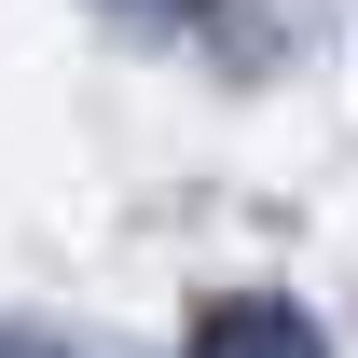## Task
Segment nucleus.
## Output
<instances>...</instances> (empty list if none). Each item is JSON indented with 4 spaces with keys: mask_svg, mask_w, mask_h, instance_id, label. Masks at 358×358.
<instances>
[{
    "mask_svg": "<svg viewBox=\"0 0 358 358\" xmlns=\"http://www.w3.org/2000/svg\"><path fill=\"white\" fill-rule=\"evenodd\" d=\"M179 358H331V331H317L289 289H221V303H193Z\"/></svg>",
    "mask_w": 358,
    "mask_h": 358,
    "instance_id": "1",
    "label": "nucleus"
},
{
    "mask_svg": "<svg viewBox=\"0 0 358 358\" xmlns=\"http://www.w3.org/2000/svg\"><path fill=\"white\" fill-rule=\"evenodd\" d=\"M83 14H96V28H124V42H193L221 0H83Z\"/></svg>",
    "mask_w": 358,
    "mask_h": 358,
    "instance_id": "2",
    "label": "nucleus"
},
{
    "mask_svg": "<svg viewBox=\"0 0 358 358\" xmlns=\"http://www.w3.org/2000/svg\"><path fill=\"white\" fill-rule=\"evenodd\" d=\"M0 358H96V345H69V331H42V317H0Z\"/></svg>",
    "mask_w": 358,
    "mask_h": 358,
    "instance_id": "3",
    "label": "nucleus"
}]
</instances>
